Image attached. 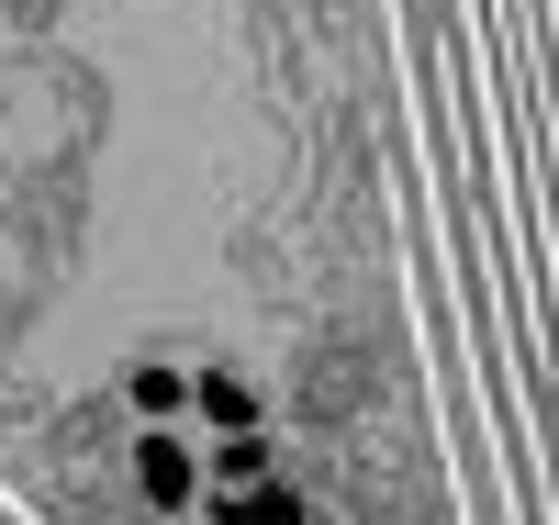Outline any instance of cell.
Masks as SVG:
<instances>
[{
	"label": "cell",
	"instance_id": "6da1fadb",
	"mask_svg": "<svg viewBox=\"0 0 559 525\" xmlns=\"http://www.w3.org/2000/svg\"><path fill=\"white\" fill-rule=\"evenodd\" d=\"M134 492H146V514H191V503H213V469L179 425H146L134 437Z\"/></svg>",
	"mask_w": 559,
	"mask_h": 525
},
{
	"label": "cell",
	"instance_id": "7a4b0ae2",
	"mask_svg": "<svg viewBox=\"0 0 559 525\" xmlns=\"http://www.w3.org/2000/svg\"><path fill=\"white\" fill-rule=\"evenodd\" d=\"M191 414L213 425V437H269V403L247 369H191Z\"/></svg>",
	"mask_w": 559,
	"mask_h": 525
},
{
	"label": "cell",
	"instance_id": "3957f363",
	"mask_svg": "<svg viewBox=\"0 0 559 525\" xmlns=\"http://www.w3.org/2000/svg\"><path fill=\"white\" fill-rule=\"evenodd\" d=\"M202 514H213V525H313V503H302L292 481H258V492H213Z\"/></svg>",
	"mask_w": 559,
	"mask_h": 525
},
{
	"label": "cell",
	"instance_id": "277c9868",
	"mask_svg": "<svg viewBox=\"0 0 559 525\" xmlns=\"http://www.w3.org/2000/svg\"><path fill=\"white\" fill-rule=\"evenodd\" d=\"M213 492H258V481H280V448L269 437H213Z\"/></svg>",
	"mask_w": 559,
	"mask_h": 525
},
{
	"label": "cell",
	"instance_id": "5b68a950",
	"mask_svg": "<svg viewBox=\"0 0 559 525\" xmlns=\"http://www.w3.org/2000/svg\"><path fill=\"white\" fill-rule=\"evenodd\" d=\"M123 403L146 414V425H168V414H191V369H168V358H146V369L123 380Z\"/></svg>",
	"mask_w": 559,
	"mask_h": 525
}]
</instances>
